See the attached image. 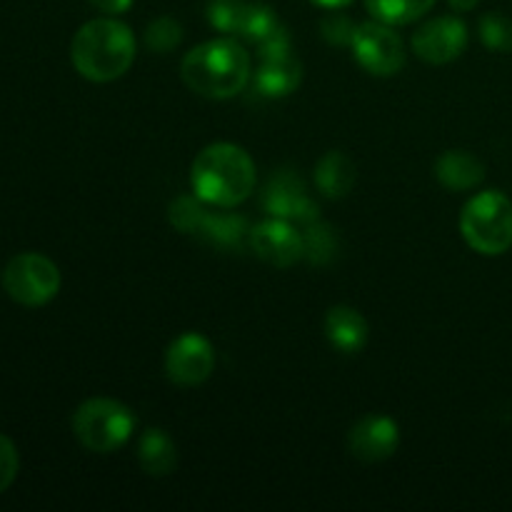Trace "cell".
<instances>
[{
  "label": "cell",
  "mask_w": 512,
  "mask_h": 512,
  "mask_svg": "<svg viewBox=\"0 0 512 512\" xmlns=\"http://www.w3.org/2000/svg\"><path fill=\"white\" fill-rule=\"evenodd\" d=\"M258 183L255 163L245 148L235 143H213L198 153L190 168V188L203 203L215 208H235L250 198Z\"/></svg>",
  "instance_id": "cell-1"
},
{
  "label": "cell",
  "mask_w": 512,
  "mask_h": 512,
  "mask_svg": "<svg viewBox=\"0 0 512 512\" xmlns=\"http://www.w3.org/2000/svg\"><path fill=\"white\" fill-rule=\"evenodd\" d=\"M253 68L238 40L213 38L188 50L180 63V78L193 93L210 100H228L243 93Z\"/></svg>",
  "instance_id": "cell-2"
},
{
  "label": "cell",
  "mask_w": 512,
  "mask_h": 512,
  "mask_svg": "<svg viewBox=\"0 0 512 512\" xmlns=\"http://www.w3.org/2000/svg\"><path fill=\"white\" fill-rule=\"evenodd\" d=\"M70 60L90 83H113L128 73L135 60L133 30L113 15L90 20L73 35Z\"/></svg>",
  "instance_id": "cell-3"
},
{
  "label": "cell",
  "mask_w": 512,
  "mask_h": 512,
  "mask_svg": "<svg viewBox=\"0 0 512 512\" xmlns=\"http://www.w3.org/2000/svg\"><path fill=\"white\" fill-rule=\"evenodd\" d=\"M463 240L480 255L508 253L512 248V200L500 190H483L460 213Z\"/></svg>",
  "instance_id": "cell-4"
},
{
  "label": "cell",
  "mask_w": 512,
  "mask_h": 512,
  "mask_svg": "<svg viewBox=\"0 0 512 512\" xmlns=\"http://www.w3.org/2000/svg\"><path fill=\"white\" fill-rule=\"evenodd\" d=\"M133 410L113 398H90L73 413V433L90 453L108 455L123 448L135 433Z\"/></svg>",
  "instance_id": "cell-5"
},
{
  "label": "cell",
  "mask_w": 512,
  "mask_h": 512,
  "mask_svg": "<svg viewBox=\"0 0 512 512\" xmlns=\"http://www.w3.org/2000/svg\"><path fill=\"white\" fill-rule=\"evenodd\" d=\"M3 288L25 308L48 305L60 293V270L40 253H20L5 265Z\"/></svg>",
  "instance_id": "cell-6"
},
{
  "label": "cell",
  "mask_w": 512,
  "mask_h": 512,
  "mask_svg": "<svg viewBox=\"0 0 512 512\" xmlns=\"http://www.w3.org/2000/svg\"><path fill=\"white\" fill-rule=\"evenodd\" d=\"M350 48H353L355 63L365 73L378 75V78H390V75L400 73L405 65L403 38L380 20L355 25Z\"/></svg>",
  "instance_id": "cell-7"
},
{
  "label": "cell",
  "mask_w": 512,
  "mask_h": 512,
  "mask_svg": "<svg viewBox=\"0 0 512 512\" xmlns=\"http://www.w3.org/2000/svg\"><path fill=\"white\" fill-rule=\"evenodd\" d=\"M215 370V350L200 333H183L165 350V375L178 388L203 385Z\"/></svg>",
  "instance_id": "cell-8"
},
{
  "label": "cell",
  "mask_w": 512,
  "mask_h": 512,
  "mask_svg": "<svg viewBox=\"0 0 512 512\" xmlns=\"http://www.w3.org/2000/svg\"><path fill=\"white\" fill-rule=\"evenodd\" d=\"M468 48V25L453 15H440L420 25L413 35V53L430 65L453 63Z\"/></svg>",
  "instance_id": "cell-9"
},
{
  "label": "cell",
  "mask_w": 512,
  "mask_h": 512,
  "mask_svg": "<svg viewBox=\"0 0 512 512\" xmlns=\"http://www.w3.org/2000/svg\"><path fill=\"white\" fill-rule=\"evenodd\" d=\"M250 248L265 260L268 265L275 268H290L298 263L305 253V240L298 230L293 228L290 220L283 218H270L263 220L250 230Z\"/></svg>",
  "instance_id": "cell-10"
},
{
  "label": "cell",
  "mask_w": 512,
  "mask_h": 512,
  "mask_svg": "<svg viewBox=\"0 0 512 512\" xmlns=\"http://www.w3.org/2000/svg\"><path fill=\"white\" fill-rule=\"evenodd\" d=\"M400 445V428L388 415H365L350 428L348 448L363 463H383Z\"/></svg>",
  "instance_id": "cell-11"
},
{
  "label": "cell",
  "mask_w": 512,
  "mask_h": 512,
  "mask_svg": "<svg viewBox=\"0 0 512 512\" xmlns=\"http://www.w3.org/2000/svg\"><path fill=\"white\" fill-rule=\"evenodd\" d=\"M265 210L273 218L298 220V223H315L318 220V208L305 193L303 183L293 175H278L265 190Z\"/></svg>",
  "instance_id": "cell-12"
},
{
  "label": "cell",
  "mask_w": 512,
  "mask_h": 512,
  "mask_svg": "<svg viewBox=\"0 0 512 512\" xmlns=\"http://www.w3.org/2000/svg\"><path fill=\"white\" fill-rule=\"evenodd\" d=\"M303 80V65L293 53L280 55H263L260 58V68L255 73L253 83L255 90L265 98H285V95L295 93Z\"/></svg>",
  "instance_id": "cell-13"
},
{
  "label": "cell",
  "mask_w": 512,
  "mask_h": 512,
  "mask_svg": "<svg viewBox=\"0 0 512 512\" xmlns=\"http://www.w3.org/2000/svg\"><path fill=\"white\" fill-rule=\"evenodd\" d=\"M368 320L350 305H333L325 315V335L330 345L345 355H355L368 343Z\"/></svg>",
  "instance_id": "cell-14"
},
{
  "label": "cell",
  "mask_w": 512,
  "mask_h": 512,
  "mask_svg": "<svg viewBox=\"0 0 512 512\" xmlns=\"http://www.w3.org/2000/svg\"><path fill=\"white\" fill-rule=\"evenodd\" d=\"M435 178H438L443 188L465 193V190H473L483 183L485 165L483 160H478L468 150H445L435 160Z\"/></svg>",
  "instance_id": "cell-15"
},
{
  "label": "cell",
  "mask_w": 512,
  "mask_h": 512,
  "mask_svg": "<svg viewBox=\"0 0 512 512\" xmlns=\"http://www.w3.org/2000/svg\"><path fill=\"white\" fill-rule=\"evenodd\" d=\"M135 458H138L143 473L153 475V478H165L178 465V448L165 430L148 428L145 433H140Z\"/></svg>",
  "instance_id": "cell-16"
},
{
  "label": "cell",
  "mask_w": 512,
  "mask_h": 512,
  "mask_svg": "<svg viewBox=\"0 0 512 512\" xmlns=\"http://www.w3.org/2000/svg\"><path fill=\"white\" fill-rule=\"evenodd\" d=\"M355 180H358V170L353 160L338 150L325 153L315 165V183L325 198H345L353 190Z\"/></svg>",
  "instance_id": "cell-17"
},
{
  "label": "cell",
  "mask_w": 512,
  "mask_h": 512,
  "mask_svg": "<svg viewBox=\"0 0 512 512\" xmlns=\"http://www.w3.org/2000/svg\"><path fill=\"white\" fill-rule=\"evenodd\" d=\"M435 0H365V8L385 25H408L430 13Z\"/></svg>",
  "instance_id": "cell-18"
},
{
  "label": "cell",
  "mask_w": 512,
  "mask_h": 512,
  "mask_svg": "<svg viewBox=\"0 0 512 512\" xmlns=\"http://www.w3.org/2000/svg\"><path fill=\"white\" fill-rule=\"evenodd\" d=\"M283 28L285 25L280 23V18L275 15L273 8H268V5L263 3H248L245 5L243 20H240L238 35H243V38L253 40L255 45H260L268 38H273L275 33H280Z\"/></svg>",
  "instance_id": "cell-19"
},
{
  "label": "cell",
  "mask_w": 512,
  "mask_h": 512,
  "mask_svg": "<svg viewBox=\"0 0 512 512\" xmlns=\"http://www.w3.org/2000/svg\"><path fill=\"white\" fill-rule=\"evenodd\" d=\"M480 40L490 50L512 53V20L503 13H488L480 18Z\"/></svg>",
  "instance_id": "cell-20"
},
{
  "label": "cell",
  "mask_w": 512,
  "mask_h": 512,
  "mask_svg": "<svg viewBox=\"0 0 512 512\" xmlns=\"http://www.w3.org/2000/svg\"><path fill=\"white\" fill-rule=\"evenodd\" d=\"M183 40V28L173 18H158L145 28V45L153 53H170Z\"/></svg>",
  "instance_id": "cell-21"
},
{
  "label": "cell",
  "mask_w": 512,
  "mask_h": 512,
  "mask_svg": "<svg viewBox=\"0 0 512 512\" xmlns=\"http://www.w3.org/2000/svg\"><path fill=\"white\" fill-rule=\"evenodd\" d=\"M245 0H210L208 20L220 33H238L245 13Z\"/></svg>",
  "instance_id": "cell-22"
},
{
  "label": "cell",
  "mask_w": 512,
  "mask_h": 512,
  "mask_svg": "<svg viewBox=\"0 0 512 512\" xmlns=\"http://www.w3.org/2000/svg\"><path fill=\"white\" fill-rule=\"evenodd\" d=\"M303 240H305L303 258L313 260V263H325V260L333 255V248H335L333 235H330V228L320 225L318 220H315V223H310V228L305 230Z\"/></svg>",
  "instance_id": "cell-23"
},
{
  "label": "cell",
  "mask_w": 512,
  "mask_h": 512,
  "mask_svg": "<svg viewBox=\"0 0 512 512\" xmlns=\"http://www.w3.org/2000/svg\"><path fill=\"white\" fill-rule=\"evenodd\" d=\"M18 468H20L18 448H15V443L8 438V435L0 433V495L15 483V478H18Z\"/></svg>",
  "instance_id": "cell-24"
},
{
  "label": "cell",
  "mask_w": 512,
  "mask_h": 512,
  "mask_svg": "<svg viewBox=\"0 0 512 512\" xmlns=\"http://www.w3.org/2000/svg\"><path fill=\"white\" fill-rule=\"evenodd\" d=\"M353 33H355V25L350 23L345 15H328V18L323 20V35L325 40H330V43H340V45H350V40H353Z\"/></svg>",
  "instance_id": "cell-25"
},
{
  "label": "cell",
  "mask_w": 512,
  "mask_h": 512,
  "mask_svg": "<svg viewBox=\"0 0 512 512\" xmlns=\"http://www.w3.org/2000/svg\"><path fill=\"white\" fill-rule=\"evenodd\" d=\"M90 5H93V8H98L100 13L113 15L115 18V15L125 13V10L133 5V0H90Z\"/></svg>",
  "instance_id": "cell-26"
},
{
  "label": "cell",
  "mask_w": 512,
  "mask_h": 512,
  "mask_svg": "<svg viewBox=\"0 0 512 512\" xmlns=\"http://www.w3.org/2000/svg\"><path fill=\"white\" fill-rule=\"evenodd\" d=\"M450 8L453 10H460V13H470V10L478 8L480 0H448Z\"/></svg>",
  "instance_id": "cell-27"
},
{
  "label": "cell",
  "mask_w": 512,
  "mask_h": 512,
  "mask_svg": "<svg viewBox=\"0 0 512 512\" xmlns=\"http://www.w3.org/2000/svg\"><path fill=\"white\" fill-rule=\"evenodd\" d=\"M310 3L320 5V8H325V10H340V8H345V5L353 3V0H310Z\"/></svg>",
  "instance_id": "cell-28"
}]
</instances>
